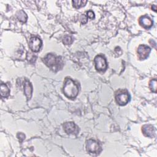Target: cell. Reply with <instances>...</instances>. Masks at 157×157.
I'll use <instances>...</instances> for the list:
<instances>
[{
  "instance_id": "19",
  "label": "cell",
  "mask_w": 157,
  "mask_h": 157,
  "mask_svg": "<svg viewBox=\"0 0 157 157\" xmlns=\"http://www.w3.org/2000/svg\"><path fill=\"white\" fill-rule=\"evenodd\" d=\"M17 137L18 138V139L20 140V141H22L25 139V135L21 132H20V133H18L17 134Z\"/></svg>"
},
{
  "instance_id": "2",
  "label": "cell",
  "mask_w": 157,
  "mask_h": 157,
  "mask_svg": "<svg viewBox=\"0 0 157 157\" xmlns=\"http://www.w3.org/2000/svg\"><path fill=\"white\" fill-rule=\"evenodd\" d=\"M42 60L48 67L53 69L59 68V64L61 63L60 57H56L52 53H48Z\"/></svg>"
},
{
  "instance_id": "15",
  "label": "cell",
  "mask_w": 157,
  "mask_h": 157,
  "mask_svg": "<svg viewBox=\"0 0 157 157\" xmlns=\"http://www.w3.org/2000/svg\"><path fill=\"white\" fill-rule=\"evenodd\" d=\"M156 84H157V81H156V78H153V79H151L150 82H149V87H150V90L156 93Z\"/></svg>"
},
{
  "instance_id": "7",
  "label": "cell",
  "mask_w": 157,
  "mask_h": 157,
  "mask_svg": "<svg viewBox=\"0 0 157 157\" xmlns=\"http://www.w3.org/2000/svg\"><path fill=\"white\" fill-rule=\"evenodd\" d=\"M63 126L64 131L67 134L77 135L79 132L78 126L74 122H66L63 124Z\"/></svg>"
},
{
  "instance_id": "8",
  "label": "cell",
  "mask_w": 157,
  "mask_h": 157,
  "mask_svg": "<svg viewBox=\"0 0 157 157\" xmlns=\"http://www.w3.org/2000/svg\"><path fill=\"white\" fill-rule=\"evenodd\" d=\"M137 52L139 58L140 60H143L146 59L148 56L151 52V48L147 45H140L137 48Z\"/></svg>"
},
{
  "instance_id": "11",
  "label": "cell",
  "mask_w": 157,
  "mask_h": 157,
  "mask_svg": "<svg viewBox=\"0 0 157 157\" xmlns=\"http://www.w3.org/2000/svg\"><path fill=\"white\" fill-rule=\"evenodd\" d=\"M32 92H33V86L31 83V82L25 79L24 81V93L26 95V97L27 98V100L29 101L32 96Z\"/></svg>"
},
{
  "instance_id": "1",
  "label": "cell",
  "mask_w": 157,
  "mask_h": 157,
  "mask_svg": "<svg viewBox=\"0 0 157 157\" xmlns=\"http://www.w3.org/2000/svg\"><path fill=\"white\" fill-rule=\"evenodd\" d=\"M63 93L66 97L74 99L78 93V86L71 78H66L63 86Z\"/></svg>"
},
{
  "instance_id": "18",
  "label": "cell",
  "mask_w": 157,
  "mask_h": 157,
  "mask_svg": "<svg viewBox=\"0 0 157 157\" xmlns=\"http://www.w3.org/2000/svg\"><path fill=\"white\" fill-rule=\"evenodd\" d=\"M87 20H88V18H87V17H86V15L82 14V15H81L80 20H81L82 24H85V23L87 22Z\"/></svg>"
},
{
  "instance_id": "14",
  "label": "cell",
  "mask_w": 157,
  "mask_h": 157,
  "mask_svg": "<svg viewBox=\"0 0 157 157\" xmlns=\"http://www.w3.org/2000/svg\"><path fill=\"white\" fill-rule=\"evenodd\" d=\"M86 2H87L86 1H83V0H74V1H72L73 6L76 9H78V8L85 6V5L86 4Z\"/></svg>"
},
{
  "instance_id": "20",
  "label": "cell",
  "mask_w": 157,
  "mask_h": 157,
  "mask_svg": "<svg viewBox=\"0 0 157 157\" xmlns=\"http://www.w3.org/2000/svg\"><path fill=\"white\" fill-rule=\"evenodd\" d=\"M151 9L153 10H154L155 12H156V5H152V6H151Z\"/></svg>"
},
{
  "instance_id": "4",
  "label": "cell",
  "mask_w": 157,
  "mask_h": 157,
  "mask_svg": "<svg viewBox=\"0 0 157 157\" xmlns=\"http://www.w3.org/2000/svg\"><path fill=\"white\" fill-rule=\"evenodd\" d=\"M95 68L98 71H104L107 67L106 59L103 55H98L94 59Z\"/></svg>"
},
{
  "instance_id": "10",
  "label": "cell",
  "mask_w": 157,
  "mask_h": 157,
  "mask_svg": "<svg viewBox=\"0 0 157 157\" xmlns=\"http://www.w3.org/2000/svg\"><path fill=\"white\" fill-rule=\"evenodd\" d=\"M139 22L141 26L146 29L151 28L153 25V21L147 15L141 16L139 19Z\"/></svg>"
},
{
  "instance_id": "12",
  "label": "cell",
  "mask_w": 157,
  "mask_h": 157,
  "mask_svg": "<svg viewBox=\"0 0 157 157\" xmlns=\"http://www.w3.org/2000/svg\"><path fill=\"white\" fill-rule=\"evenodd\" d=\"M10 94V90L6 84H1V95L3 98H7Z\"/></svg>"
},
{
  "instance_id": "5",
  "label": "cell",
  "mask_w": 157,
  "mask_h": 157,
  "mask_svg": "<svg viewBox=\"0 0 157 157\" xmlns=\"http://www.w3.org/2000/svg\"><path fill=\"white\" fill-rule=\"evenodd\" d=\"M86 150L91 153H99L101 151V147L98 142L93 139H88L86 143Z\"/></svg>"
},
{
  "instance_id": "16",
  "label": "cell",
  "mask_w": 157,
  "mask_h": 157,
  "mask_svg": "<svg viewBox=\"0 0 157 157\" xmlns=\"http://www.w3.org/2000/svg\"><path fill=\"white\" fill-rule=\"evenodd\" d=\"M72 42H73V39L71 36L69 35H66L64 36L63 39V42L65 45H70L72 43Z\"/></svg>"
},
{
  "instance_id": "13",
  "label": "cell",
  "mask_w": 157,
  "mask_h": 157,
  "mask_svg": "<svg viewBox=\"0 0 157 157\" xmlns=\"http://www.w3.org/2000/svg\"><path fill=\"white\" fill-rule=\"evenodd\" d=\"M17 18H18V20L22 22V23H25L27 21V18H28V16L26 15V13L23 10H21L20 11H18L17 14H16Z\"/></svg>"
},
{
  "instance_id": "9",
  "label": "cell",
  "mask_w": 157,
  "mask_h": 157,
  "mask_svg": "<svg viewBox=\"0 0 157 157\" xmlns=\"http://www.w3.org/2000/svg\"><path fill=\"white\" fill-rule=\"evenodd\" d=\"M142 131L144 136L150 138H153L156 135V129L151 124H144L142 127Z\"/></svg>"
},
{
  "instance_id": "17",
  "label": "cell",
  "mask_w": 157,
  "mask_h": 157,
  "mask_svg": "<svg viewBox=\"0 0 157 157\" xmlns=\"http://www.w3.org/2000/svg\"><path fill=\"white\" fill-rule=\"evenodd\" d=\"M86 17L88 18H90V19H93L94 18V12L92 11V10H89V11H87L86 12Z\"/></svg>"
},
{
  "instance_id": "3",
  "label": "cell",
  "mask_w": 157,
  "mask_h": 157,
  "mask_svg": "<svg viewBox=\"0 0 157 157\" xmlns=\"http://www.w3.org/2000/svg\"><path fill=\"white\" fill-rule=\"evenodd\" d=\"M115 100L120 105H124L128 104L130 100V95L127 90H120L115 94Z\"/></svg>"
},
{
  "instance_id": "6",
  "label": "cell",
  "mask_w": 157,
  "mask_h": 157,
  "mask_svg": "<svg viewBox=\"0 0 157 157\" xmlns=\"http://www.w3.org/2000/svg\"><path fill=\"white\" fill-rule=\"evenodd\" d=\"M42 42L41 39L36 36L31 37L29 42V47L30 49L34 52H37L40 50L42 47Z\"/></svg>"
}]
</instances>
